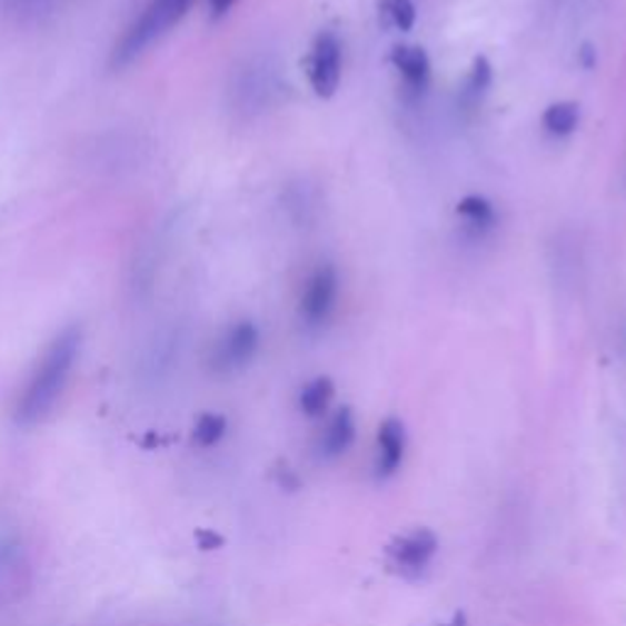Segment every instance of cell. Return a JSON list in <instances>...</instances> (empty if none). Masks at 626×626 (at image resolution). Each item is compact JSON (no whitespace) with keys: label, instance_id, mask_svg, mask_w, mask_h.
Returning a JSON list of instances; mask_svg holds the SVG:
<instances>
[{"label":"cell","instance_id":"5bb4252c","mask_svg":"<svg viewBox=\"0 0 626 626\" xmlns=\"http://www.w3.org/2000/svg\"><path fill=\"white\" fill-rule=\"evenodd\" d=\"M379 12L401 32H409L416 24L414 0H379Z\"/></svg>","mask_w":626,"mask_h":626},{"label":"cell","instance_id":"7c38bea8","mask_svg":"<svg viewBox=\"0 0 626 626\" xmlns=\"http://www.w3.org/2000/svg\"><path fill=\"white\" fill-rule=\"evenodd\" d=\"M456 213L460 218H465V223H468V228L473 230H489L495 223H497V213H495V206L489 203L485 196H477V193H470V196H465L463 201H458L456 206Z\"/></svg>","mask_w":626,"mask_h":626},{"label":"cell","instance_id":"8fae6325","mask_svg":"<svg viewBox=\"0 0 626 626\" xmlns=\"http://www.w3.org/2000/svg\"><path fill=\"white\" fill-rule=\"evenodd\" d=\"M334 397H336L334 379H330V377H316V379H311V382L301 389L299 407H301V411L306 416H311V419H316V416H324L328 411Z\"/></svg>","mask_w":626,"mask_h":626},{"label":"cell","instance_id":"5b68a950","mask_svg":"<svg viewBox=\"0 0 626 626\" xmlns=\"http://www.w3.org/2000/svg\"><path fill=\"white\" fill-rule=\"evenodd\" d=\"M438 554V538L431 529H414L395 538L389 546V563L404 578H419Z\"/></svg>","mask_w":626,"mask_h":626},{"label":"cell","instance_id":"3957f363","mask_svg":"<svg viewBox=\"0 0 626 626\" xmlns=\"http://www.w3.org/2000/svg\"><path fill=\"white\" fill-rule=\"evenodd\" d=\"M342 71V47L336 32H321L314 40L311 54L306 59L311 89L318 98L336 96Z\"/></svg>","mask_w":626,"mask_h":626},{"label":"cell","instance_id":"ac0fdd59","mask_svg":"<svg viewBox=\"0 0 626 626\" xmlns=\"http://www.w3.org/2000/svg\"><path fill=\"white\" fill-rule=\"evenodd\" d=\"M583 64L590 69L595 64V52H593V47L590 44H585L583 47Z\"/></svg>","mask_w":626,"mask_h":626},{"label":"cell","instance_id":"e0dca14e","mask_svg":"<svg viewBox=\"0 0 626 626\" xmlns=\"http://www.w3.org/2000/svg\"><path fill=\"white\" fill-rule=\"evenodd\" d=\"M196 541L201 544V548H216L220 544V538L213 536L211 531H199L196 534Z\"/></svg>","mask_w":626,"mask_h":626},{"label":"cell","instance_id":"277c9868","mask_svg":"<svg viewBox=\"0 0 626 626\" xmlns=\"http://www.w3.org/2000/svg\"><path fill=\"white\" fill-rule=\"evenodd\" d=\"M257 348H260V330L252 321H240L226 330V336L216 342L211 355V367L216 372H238L248 365Z\"/></svg>","mask_w":626,"mask_h":626},{"label":"cell","instance_id":"52a82bcc","mask_svg":"<svg viewBox=\"0 0 626 626\" xmlns=\"http://www.w3.org/2000/svg\"><path fill=\"white\" fill-rule=\"evenodd\" d=\"M404 450H407V431L399 419H387L377 431V456L375 473L377 477H391L404 463Z\"/></svg>","mask_w":626,"mask_h":626},{"label":"cell","instance_id":"2e32d148","mask_svg":"<svg viewBox=\"0 0 626 626\" xmlns=\"http://www.w3.org/2000/svg\"><path fill=\"white\" fill-rule=\"evenodd\" d=\"M211 3V10H213V16L220 18V16H226V12L236 6V0H208Z\"/></svg>","mask_w":626,"mask_h":626},{"label":"cell","instance_id":"7a4b0ae2","mask_svg":"<svg viewBox=\"0 0 626 626\" xmlns=\"http://www.w3.org/2000/svg\"><path fill=\"white\" fill-rule=\"evenodd\" d=\"M191 0H150V6L145 8L142 16L135 20L128 32L122 34L113 52L116 67H128L130 61L145 54L155 42L175 28V24L187 16Z\"/></svg>","mask_w":626,"mask_h":626},{"label":"cell","instance_id":"6da1fadb","mask_svg":"<svg viewBox=\"0 0 626 626\" xmlns=\"http://www.w3.org/2000/svg\"><path fill=\"white\" fill-rule=\"evenodd\" d=\"M81 348V330L77 326H69L49 342L40 365L34 367L32 377L24 385L16 419L20 426H34L44 421L49 411L57 407V401L64 391L69 375L73 370V362L79 358Z\"/></svg>","mask_w":626,"mask_h":626},{"label":"cell","instance_id":"d6986e66","mask_svg":"<svg viewBox=\"0 0 626 626\" xmlns=\"http://www.w3.org/2000/svg\"><path fill=\"white\" fill-rule=\"evenodd\" d=\"M450 626H465V617L463 615H458L456 619H453V624Z\"/></svg>","mask_w":626,"mask_h":626},{"label":"cell","instance_id":"8992f818","mask_svg":"<svg viewBox=\"0 0 626 626\" xmlns=\"http://www.w3.org/2000/svg\"><path fill=\"white\" fill-rule=\"evenodd\" d=\"M338 299V272L334 265H318L301 294V318L306 326H324Z\"/></svg>","mask_w":626,"mask_h":626},{"label":"cell","instance_id":"9a60e30c","mask_svg":"<svg viewBox=\"0 0 626 626\" xmlns=\"http://www.w3.org/2000/svg\"><path fill=\"white\" fill-rule=\"evenodd\" d=\"M489 83H493V64H489L487 57H475L468 77V96H483L489 89Z\"/></svg>","mask_w":626,"mask_h":626},{"label":"cell","instance_id":"9c48e42d","mask_svg":"<svg viewBox=\"0 0 626 626\" xmlns=\"http://www.w3.org/2000/svg\"><path fill=\"white\" fill-rule=\"evenodd\" d=\"M355 440V416L348 407L338 409L330 416L321 438H318V453L324 458H338L346 453Z\"/></svg>","mask_w":626,"mask_h":626},{"label":"cell","instance_id":"ba28073f","mask_svg":"<svg viewBox=\"0 0 626 626\" xmlns=\"http://www.w3.org/2000/svg\"><path fill=\"white\" fill-rule=\"evenodd\" d=\"M389 61L401 73L411 89L424 91L431 81V59H428L424 47L416 44H395L391 47Z\"/></svg>","mask_w":626,"mask_h":626},{"label":"cell","instance_id":"30bf717a","mask_svg":"<svg viewBox=\"0 0 626 626\" xmlns=\"http://www.w3.org/2000/svg\"><path fill=\"white\" fill-rule=\"evenodd\" d=\"M541 122L544 130L554 138H568L580 126V106L573 101H558L546 108Z\"/></svg>","mask_w":626,"mask_h":626},{"label":"cell","instance_id":"4fadbf2b","mask_svg":"<svg viewBox=\"0 0 626 626\" xmlns=\"http://www.w3.org/2000/svg\"><path fill=\"white\" fill-rule=\"evenodd\" d=\"M226 431H228L226 416L201 414L199 421H196V426H193V440H196V446L211 448V446L220 444V438L226 436Z\"/></svg>","mask_w":626,"mask_h":626}]
</instances>
